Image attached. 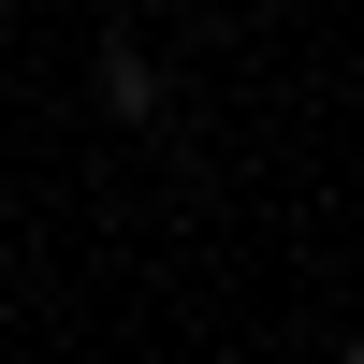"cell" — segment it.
Segmentation results:
<instances>
[{
  "instance_id": "cell-1",
  "label": "cell",
  "mask_w": 364,
  "mask_h": 364,
  "mask_svg": "<svg viewBox=\"0 0 364 364\" xmlns=\"http://www.w3.org/2000/svg\"><path fill=\"white\" fill-rule=\"evenodd\" d=\"M102 102H117V117H161V73H146V44H102Z\"/></svg>"
}]
</instances>
